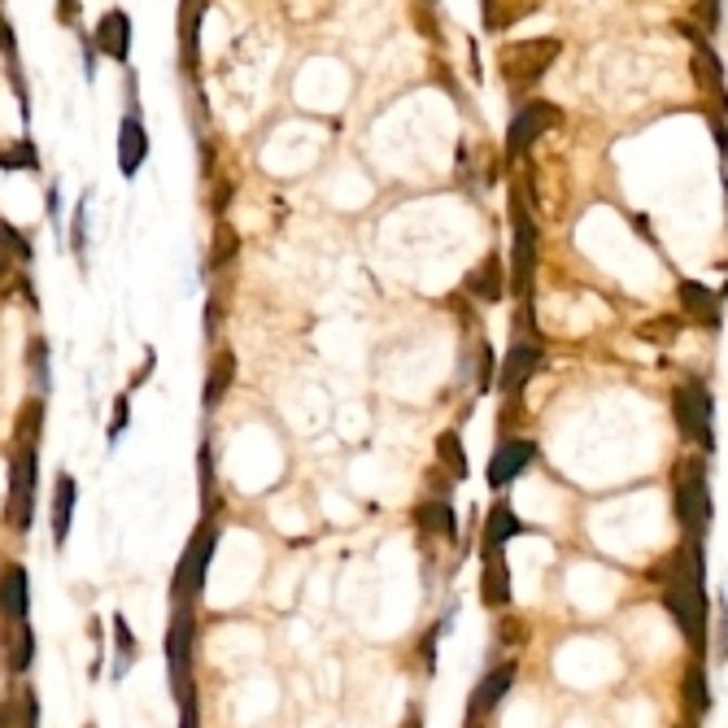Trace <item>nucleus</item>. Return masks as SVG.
<instances>
[{
  "label": "nucleus",
  "instance_id": "10",
  "mask_svg": "<svg viewBox=\"0 0 728 728\" xmlns=\"http://www.w3.org/2000/svg\"><path fill=\"white\" fill-rule=\"evenodd\" d=\"M558 123H563V114L550 101H524V110L511 118V131H506V162H519Z\"/></svg>",
  "mask_w": 728,
  "mask_h": 728
},
{
  "label": "nucleus",
  "instance_id": "16",
  "mask_svg": "<svg viewBox=\"0 0 728 728\" xmlns=\"http://www.w3.org/2000/svg\"><path fill=\"white\" fill-rule=\"evenodd\" d=\"M0 645H5V663H10L14 676H23L36 663V628L27 619L0 624Z\"/></svg>",
  "mask_w": 728,
  "mask_h": 728
},
{
  "label": "nucleus",
  "instance_id": "7",
  "mask_svg": "<svg viewBox=\"0 0 728 728\" xmlns=\"http://www.w3.org/2000/svg\"><path fill=\"white\" fill-rule=\"evenodd\" d=\"M519 336H515V344H511V353H506V362H502V372H498V389L506 393V398H519L524 389H528V380L537 376V367H541V336H537V327H532V301H524V314H519Z\"/></svg>",
  "mask_w": 728,
  "mask_h": 728
},
{
  "label": "nucleus",
  "instance_id": "30",
  "mask_svg": "<svg viewBox=\"0 0 728 728\" xmlns=\"http://www.w3.org/2000/svg\"><path fill=\"white\" fill-rule=\"evenodd\" d=\"M10 715H14V728H40V698L32 685H18L10 698H5Z\"/></svg>",
  "mask_w": 728,
  "mask_h": 728
},
{
  "label": "nucleus",
  "instance_id": "23",
  "mask_svg": "<svg viewBox=\"0 0 728 728\" xmlns=\"http://www.w3.org/2000/svg\"><path fill=\"white\" fill-rule=\"evenodd\" d=\"M75 502H79V485H75V476H71V472H62V476H58V485H53V545H58V550H62V545H66V537H71Z\"/></svg>",
  "mask_w": 728,
  "mask_h": 728
},
{
  "label": "nucleus",
  "instance_id": "39",
  "mask_svg": "<svg viewBox=\"0 0 728 728\" xmlns=\"http://www.w3.org/2000/svg\"><path fill=\"white\" fill-rule=\"evenodd\" d=\"M127 402H131V398H127V393H118V402H114V428H110V437H118V432L127 428Z\"/></svg>",
  "mask_w": 728,
  "mask_h": 728
},
{
  "label": "nucleus",
  "instance_id": "25",
  "mask_svg": "<svg viewBox=\"0 0 728 728\" xmlns=\"http://www.w3.org/2000/svg\"><path fill=\"white\" fill-rule=\"evenodd\" d=\"M415 524H419V532H432V537H445V541L459 537V515H454V502H445V498L419 502L415 506Z\"/></svg>",
  "mask_w": 728,
  "mask_h": 728
},
{
  "label": "nucleus",
  "instance_id": "29",
  "mask_svg": "<svg viewBox=\"0 0 728 728\" xmlns=\"http://www.w3.org/2000/svg\"><path fill=\"white\" fill-rule=\"evenodd\" d=\"M437 463H441V472H450L454 480H467V450H463V437H459V432H441V437H437Z\"/></svg>",
  "mask_w": 728,
  "mask_h": 728
},
{
  "label": "nucleus",
  "instance_id": "24",
  "mask_svg": "<svg viewBox=\"0 0 728 728\" xmlns=\"http://www.w3.org/2000/svg\"><path fill=\"white\" fill-rule=\"evenodd\" d=\"M680 693H685V711L693 719H702L711 711V680H706V658L689 654L685 663V680H680Z\"/></svg>",
  "mask_w": 728,
  "mask_h": 728
},
{
  "label": "nucleus",
  "instance_id": "2",
  "mask_svg": "<svg viewBox=\"0 0 728 728\" xmlns=\"http://www.w3.org/2000/svg\"><path fill=\"white\" fill-rule=\"evenodd\" d=\"M671 511H676V524L689 541H706L715 506H711V485H706V459L702 454H685L671 467Z\"/></svg>",
  "mask_w": 728,
  "mask_h": 728
},
{
  "label": "nucleus",
  "instance_id": "40",
  "mask_svg": "<svg viewBox=\"0 0 728 728\" xmlns=\"http://www.w3.org/2000/svg\"><path fill=\"white\" fill-rule=\"evenodd\" d=\"M0 49L10 53V62L18 58V45H14V36H10V23H5V18H0Z\"/></svg>",
  "mask_w": 728,
  "mask_h": 728
},
{
  "label": "nucleus",
  "instance_id": "12",
  "mask_svg": "<svg viewBox=\"0 0 728 728\" xmlns=\"http://www.w3.org/2000/svg\"><path fill=\"white\" fill-rule=\"evenodd\" d=\"M515 676H519V663L515 658H506V663H498V667H489L480 680H476V689H472V702H467V719L472 724H480L485 715H493L502 702H506V693L515 689Z\"/></svg>",
  "mask_w": 728,
  "mask_h": 728
},
{
  "label": "nucleus",
  "instance_id": "36",
  "mask_svg": "<svg viewBox=\"0 0 728 728\" xmlns=\"http://www.w3.org/2000/svg\"><path fill=\"white\" fill-rule=\"evenodd\" d=\"M79 5H84V0H58V23L62 27H79Z\"/></svg>",
  "mask_w": 728,
  "mask_h": 728
},
{
  "label": "nucleus",
  "instance_id": "28",
  "mask_svg": "<svg viewBox=\"0 0 728 728\" xmlns=\"http://www.w3.org/2000/svg\"><path fill=\"white\" fill-rule=\"evenodd\" d=\"M40 432H45V402L32 398L18 415V428H14V450H40Z\"/></svg>",
  "mask_w": 728,
  "mask_h": 728
},
{
  "label": "nucleus",
  "instance_id": "37",
  "mask_svg": "<svg viewBox=\"0 0 728 728\" xmlns=\"http://www.w3.org/2000/svg\"><path fill=\"white\" fill-rule=\"evenodd\" d=\"M179 706H184V719H179V728H201V706H197V693H188Z\"/></svg>",
  "mask_w": 728,
  "mask_h": 728
},
{
  "label": "nucleus",
  "instance_id": "33",
  "mask_svg": "<svg viewBox=\"0 0 728 728\" xmlns=\"http://www.w3.org/2000/svg\"><path fill=\"white\" fill-rule=\"evenodd\" d=\"M680 314H667V318H650V323H641L637 331L645 336V340H654V344H671L676 336H680Z\"/></svg>",
  "mask_w": 728,
  "mask_h": 728
},
{
  "label": "nucleus",
  "instance_id": "19",
  "mask_svg": "<svg viewBox=\"0 0 728 728\" xmlns=\"http://www.w3.org/2000/svg\"><path fill=\"white\" fill-rule=\"evenodd\" d=\"M97 49L114 62H127L131 58V18L123 10H110L101 23H97Z\"/></svg>",
  "mask_w": 728,
  "mask_h": 728
},
{
  "label": "nucleus",
  "instance_id": "4",
  "mask_svg": "<svg viewBox=\"0 0 728 728\" xmlns=\"http://www.w3.org/2000/svg\"><path fill=\"white\" fill-rule=\"evenodd\" d=\"M537 284V223L524 205V188H511V271H506V288L528 301Z\"/></svg>",
  "mask_w": 728,
  "mask_h": 728
},
{
  "label": "nucleus",
  "instance_id": "31",
  "mask_svg": "<svg viewBox=\"0 0 728 728\" xmlns=\"http://www.w3.org/2000/svg\"><path fill=\"white\" fill-rule=\"evenodd\" d=\"M114 650H118V663H114V676H123L131 663H136V637L127 628L123 615H114Z\"/></svg>",
  "mask_w": 728,
  "mask_h": 728
},
{
  "label": "nucleus",
  "instance_id": "3",
  "mask_svg": "<svg viewBox=\"0 0 728 728\" xmlns=\"http://www.w3.org/2000/svg\"><path fill=\"white\" fill-rule=\"evenodd\" d=\"M558 53H563L558 36H541V40H515V45H506V49L498 53V71H502L506 88H511L515 97H524L532 84H541V79H545V71L558 62Z\"/></svg>",
  "mask_w": 728,
  "mask_h": 728
},
{
  "label": "nucleus",
  "instance_id": "6",
  "mask_svg": "<svg viewBox=\"0 0 728 728\" xmlns=\"http://www.w3.org/2000/svg\"><path fill=\"white\" fill-rule=\"evenodd\" d=\"M214 550H218V528L205 519V524L192 532V541H188V550H184V558H179V567H175L171 606H192V602L201 598L205 576H210V563H214Z\"/></svg>",
  "mask_w": 728,
  "mask_h": 728
},
{
  "label": "nucleus",
  "instance_id": "38",
  "mask_svg": "<svg viewBox=\"0 0 728 728\" xmlns=\"http://www.w3.org/2000/svg\"><path fill=\"white\" fill-rule=\"evenodd\" d=\"M698 18H702L706 32H715V27H719V0H702V5H698Z\"/></svg>",
  "mask_w": 728,
  "mask_h": 728
},
{
  "label": "nucleus",
  "instance_id": "26",
  "mask_svg": "<svg viewBox=\"0 0 728 728\" xmlns=\"http://www.w3.org/2000/svg\"><path fill=\"white\" fill-rule=\"evenodd\" d=\"M519 532H528V528H524V519H515V511L506 502L489 506V515H485V550H502Z\"/></svg>",
  "mask_w": 728,
  "mask_h": 728
},
{
  "label": "nucleus",
  "instance_id": "32",
  "mask_svg": "<svg viewBox=\"0 0 728 728\" xmlns=\"http://www.w3.org/2000/svg\"><path fill=\"white\" fill-rule=\"evenodd\" d=\"M36 166H40V153L32 140H18L14 149L0 153V171H36Z\"/></svg>",
  "mask_w": 728,
  "mask_h": 728
},
{
  "label": "nucleus",
  "instance_id": "13",
  "mask_svg": "<svg viewBox=\"0 0 728 728\" xmlns=\"http://www.w3.org/2000/svg\"><path fill=\"white\" fill-rule=\"evenodd\" d=\"M689 71H693V84L698 92L711 101V118H724L728 114V88H724V66L719 58L711 53L706 40H693V58H689Z\"/></svg>",
  "mask_w": 728,
  "mask_h": 728
},
{
  "label": "nucleus",
  "instance_id": "44",
  "mask_svg": "<svg viewBox=\"0 0 728 728\" xmlns=\"http://www.w3.org/2000/svg\"><path fill=\"white\" fill-rule=\"evenodd\" d=\"M424 5H432V0H424Z\"/></svg>",
  "mask_w": 728,
  "mask_h": 728
},
{
  "label": "nucleus",
  "instance_id": "1",
  "mask_svg": "<svg viewBox=\"0 0 728 728\" xmlns=\"http://www.w3.org/2000/svg\"><path fill=\"white\" fill-rule=\"evenodd\" d=\"M650 580L658 585V598L667 606V615L676 619L680 637L689 641V650L698 658H706L711 650V611H706V554L702 541H680L654 572Z\"/></svg>",
  "mask_w": 728,
  "mask_h": 728
},
{
  "label": "nucleus",
  "instance_id": "45",
  "mask_svg": "<svg viewBox=\"0 0 728 728\" xmlns=\"http://www.w3.org/2000/svg\"><path fill=\"white\" fill-rule=\"evenodd\" d=\"M680 728H689V724H680Z\"/></svg>",
  "mask_w": 728,
  "mask_h": 728
},
{
  "label": "nucleus",
  "instance_id": "9",
  "mask_svg": "<svg viewBox=\"0 0 728 728\" xmlns=\"http://www.w3.org/2000/svg\"><path fill=\"white\" fill-rule=\"evenodd\" d=\"M36 476H40V450H14V463H10V506H5L14 532L32 528V515H36Z\"/></svg>",
  "mask_w": 728,
  "mask_h": 728
},
{
  "label": "nucleus",
  "instance_id": "21",
  "mask_svg": "<svg viewBox=\"0 0 728 728\" xmlns=\"http://www.w3.org/2000/svg\"><path fill=\"white\" fill-rule=\"evenodd\" d=\"M676 297H680V310H685L689 318H698V323H706V327H719V297H715L706 284L680 279V284H676Z\"/></svg>",
  "mask_w": 728,
  "mask_h": 728
},
{
  "label": "nucleus",
  "instance_id": "41",
  "mask_svg": "<svg viewBox=\"0 0 728 728\" xmlns=\"http://www.w3.org/2000/svg\"><path fill=\"white\" fill-rule=\"evenodd\" d=\"M402 728H424V711H415V706H411V711H406V719H402Z\"/></svg>",
  "mask_w": 728,
  "mask_h": 728
},
{
  "label": "nucleus",
  "instance_id": "5",
  "mask_svg": "<svg viewBox=\"0 0 728 728\" xmlns=\"http://www.w3.org/2000/svg\"><path fill=\"white\" fill-rule=\"evenodd\" d=\"M671 419H676V432L689 445H698V454L715 450V402L702 380H680L671 389Z\"/></svg>",
  "mask_w": 728,
  "mask_h": 728
},
{
  "label": "nucleus",
  "instance_id": "14",
  "mask_svg": "<svg viewBox=\"0 0 728 728\" xmlns=\"http://www.w3.org/2000/svg\"><path fill=\"white\" fill-rule=\"evenodd\" d=\"M480 602L489 611L511 606V567L502 550H480Z\"/></svg>",
  "mask_w": 728,
  "mask_h": 728
},
{
  "label": "nucleus",
  "instance_id": "35",
  "mask_svg": "<svg viewBox=\"0 0 728 728\" xmlns=\"http://www.w3.org/2000/svg\"><path fill=\"white\" fill-rule=\"evenodd\" d=\"M493 385H498V362H493V349L485 344V349H480V385H476V389L489 393Z\"/></svg>",
  "mask_w": 728,
  "mask_h": 728
},
{
  "label": "nucleus",
  "instance_id": "27",
  "mask_svg": "<svg viewBox=\"0 0 728 728\" xmlns=\"http://www.w3.org/2000/svg\"><path fill=\"white\" fill-rule=\"evenodd\" d=\"M201 14H205V0H184L179 40H184V66H188V71H197V62H201V49H197V36H201Z\"/></svg>",
  "mask_w": 728,
  "mask_h": 728
},
{
  "label": "nucleus",
  "instance_id": "22",
  "mask_svg": "<svg viewBox=\"0 0 728 728\" xmlns=\"http://www.w3.org/2000/svg\"><path fill=\"white\" fill-rule=\"evenodd\" d=\"M231 380H236V353L223 344V349H214V357H210V372H205V389H201V406L210 411V406H218L223 398H227V389H231Z\"/></svg>",
  "mask_w": 728,
  "mask_h": 728
},
{
  "label": "nucleus",
  "instance_id": "42",
  "mask_svg": "<svg viewBox=\"0 0 728 728\" xmlns=\"http://www.w3.org/2000/svg\"><path fill=\"white\" fill-rule=\"evenodd\" d=\"M0 728H14V715H10V706L0 702Z\"/></svg>",
  "mask_w": 728,
  "mask_h": 728
},
{
  "label": "nucleus",
  "instance_id": "20",
  "mask_svg": "<svg viewBox=\"0 0 728 728\" xmlns=\"http://www.w3.org/2000/svg\"><path fill=\"white\" fill-rule=\"evenodd\" d=\"M467 297H476V301H485V305L506 297V266H502L498 253H489V258L467 275Z\"/></svg>",
  "mask_w": 728,
  "mask_h": 728
},
{
  "label": "nucleus",
  "instance_id": "18",
  "mask_svg": "<svg viewBox=\"0 0 728 728\" xmlns=\"http://www.w3.org/2000/svg\"><path fill=\"white\" fill-rule=\"evenodd\" d=\"M545 0H480V18H485V32H511L515 23L532 18Z\"/></svg>",
  "mask_w": 728,
  "mask_h": 728
},
{
  "label": "nucleus",
  "instance_id": "43",
  "mask_svg": "<svg viewBox=\"0 0 728 728\" xmlns=\"http://www.w3.org/2000/svg\"><path fill=\"white\" fill-rule=\"evenodd\" d=\"M467 728H480V724H472V719H467Z\"/></svg>",
  "mask_w": 728,
  "mask_h": 728
},
{
  "label": "nucleus",
  "instance_id": "34",
  "mask_svg": "<svg viewBox=\"0 0 728 728\" xmlns=\"http://www.w3.org/2000/svg\"><path fill=\"white\" fill-rule=\"evenodd\" d=\"M236 249H240V240H236V227L218 223V236H214V253H210V271L227 266V262L236 258Z\"/></svg>",
  "mask_w": 728,
  "mask_h": 728
},
{
  "label": "nucleus",
  "instance_id": "17",
  "mask_svg": "<svg viewBox=\"0 0 728 728\" xmlns=\"http://www.w3.org/2000/svg\"><path fill=\"white\" fill-rule=\"evenodd\" d=\"M145 158H149V131H145L140 114H127L118 127V171L131 179V175H140Z\"/></svg>",
  "mask_w": 728,
  "mask_h": 728
},
{
  "label": "nucleus",
  "instance_id": "11",
  "mask_svg": "<svg viewBox=\"0 0 728 728\" xmlns=\"http://www.w3.org/2000/svg\"><path fill=\"white\" fill-rule=\"evenodd\" d=\"M532 463H537V445H532L528 437H502L498 450H493V459H489L485 480H489V489H506V485H515Z\"/></svg>",
  "mask_w": 728,
  "mask_h": 728
},
{
  "label": "nucleus",
  "instance_id": "8",
  "mask_svg": "<svg viewBox=\"0 0 728 728\" xmlns=\"http://www.w3.org/2000/svg\"><path fill=\"white\" fill-rule=\"evenodd\" d=\"M192 641H197L192 606H175L171 611V628H166V676H171L175 702L197 693V685H192Z\"/></svg>",
  "mask_w": 728,
  "mask_h": 728
},
{
  "label": "nucleus",
  "instance_id": "15",
  "mask_svg": "<svg viewBox=\"0 0 728 728\" xmlns=\"http://www.w3.org/2000/svg\"><path fill=\"white\" fill-rule=\"evenodd\" d=\"M32 611V585H27V567L23 563H5L0 567V619H27Z\"/></svg>",
  "mask_w": 728,
  "mask_h": 728
}]
</instances>
